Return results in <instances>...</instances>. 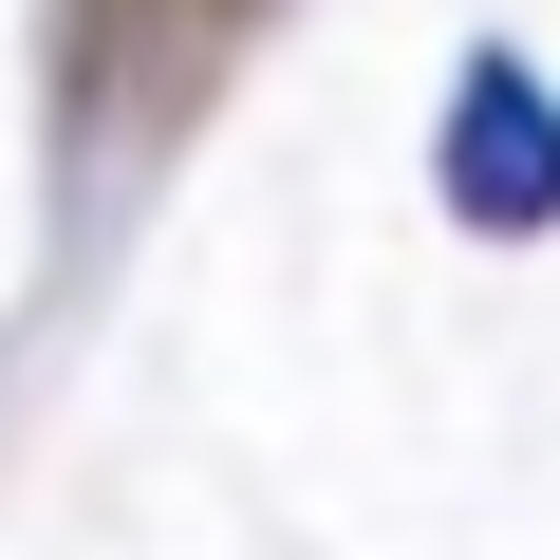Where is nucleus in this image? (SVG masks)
Masks as SVG:
<instances>
[{
  "instance_id": "nucleus-1",
  "label": "nucleus",
  "mask_w": 560,
  "mask_h": 560,
  "mask_svg": "<svg viewBox=\"0 0 560 560\" xmlns=\"http://www.w3.org/2000/svg\"><path fill=\"white\" fill-rule=\"evenodd\" d=\"M430 168H448V224H486V243H541L560 224V94L486 38L467 75H448V113H430Z\"/></svg>"
}]
</instances>
